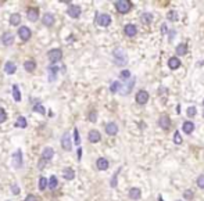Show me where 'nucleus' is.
I'll use <instances>...</instances> for the list:
<instances>
[{
	"label": "nucleus",
	"instance_id": "nucleus-30",
	"mask_svg": "<svg viewBox=\"0 0 204 201\" xmlns=\"http://www.w3.org/2000/svg\"><path fill=\"white\" fill-rule=\"evenodd\" d=\"M33 112H39L40 115H45L46 114V108L43 107V104H40V103H38V104H33V108H32Z\"/></svg>",
	"mask_w": 204,
	"mask_h": 201
},
{
	"label": "nucleus",
	"instance_id": "nucleus-48",
	"mask_svg": "<svg viewBox=\"0 0 204 201\" xmlns=\"http://www.w3.org/2000/svg\"><path fill=\"white\" fill-rule=\"evenodd\" d=\"M45 165H46V161H45V160H42V158H40L39 164H38V168H39V169H42L43 166H45Z\"/></svg>",
	"mask_w": 204,
	"mask_h": 201
},
{
	"label": "nucleus",
	"instance_id": "nucleus-19",
	"mask_svg": "<svg viewBox=\"0 0 204 201\" xmlns=\"http://www.w3.org/2000/svg\"><path fill=\"white\" fill-rule=\"evenodd\" d=\"M63 178L65 179V180H72V179L75 178V171H74L72 168H69V166L64 168L63 169Z\"/></svg>",
	"mask_w": 204,
	"mask_h": 201
},
{
	"label": "nucleus",
	"instance_id": "nucleus-49",
	"mask_svg": "<svg viewBox=\"0 0 204 201\" xmlns=\"http://www.w3.org/2000/svg\"><path fill=\"white\" fill-rule=\"evenodd\" d=\"M81 157H82V148H78V160L81 161Z\"/></svg>",
	"mask_w": 204,
	"mask_h": 201
},
{
	"label": "nucleus",
	"instance_id": "nucleus-44",
	"mask_svg": "<svg viewBox=\"0 0 204 201\" xmlns=\"http://www.w3.org/2000/svg\"><path fill=\"white\" fill-rule=\"evenodd\" d=\"M196 112H197L196 107H189V108H188V115L189 117H194V115H196Z\"/></svg>",
	"mask_w": 204,
	"mask_h": 201
},
{
	"label": "nucleus",
	"instance_id": "nucleus-4",
	"mask_svg": "<svg viewBox=\"0 0 204 201\" xmlns=\"http://www.w3.org/2000/svg\"><path fill=\"white\" fill-rule=\"evenodd\" d=\"M96 24L99 25V27H109L110 24H111V17L109 15V14H99L97 15V18H96Z\"/></svg>",
	"mask_w": 204,
	"mask_h": 201
},
{
	"label": "nucleus",
	"instance_id": "nucleus-31",
	"mask_svg": "<svg viewBox=\"0 0 204 201\" xmlns=\"http://www.w3.org/2000/svg\"><path fill=\"white\" fill-rule=\"evenodd\" d=\"M57 71H59V67H50V68H49V81H50V82L56 81Z\"/></svg>",
	"mask_w": 204,
	"mask_h": 201
},
{
	"label": "nucleus",
	"instance_id": "nucleus-9",
	"mask_svg": "<svg viewBox=\"0 0 204 201\" xmlns=\"http://www.w3.org/2000/svg\"><path fill=\"white\" fill-rule=\"evenodd\" d=\"M13 165L14 168H21L22 166V151H21V148H18L13 154Z\"/></svg>",
	"mask_w": 204,
	"mask_h": 201
},
{
	"label": "nucleus",
	"instance_id": "nucleus-22",
	"mask_svg": "<svg viewBox=\"0 0 204 201\" xmlns=\"http://www.w3.org/2000/svg\"><path fill=\"white\" fill-rule=\"evenodd\" d=\"M168 67L171 69H176L181 67V60L178 57H171V58L168 60Z\"/></svg>",
	"mask_w": 204,
	"mask_h": 201
},
{
	"label": "nucleus",
	"instance_id": "nucleus-26",
	"mask_svg": "<svg viewBox=\"0 0 204 201\" xmlns=\"http://www.w3.org/2000/svg\"><path fill=\"white\" fill-rule=\"evenodd\" d=\"M57 186H59V179H57L56 175H52L49 179V189L50 190H56Z\"/></svg>",
	"mask_w": 204,
	"mask_h": 201
},
{
	"label": "nucleus",
	"instance_id": "nucleus-25",
	"mask_svg": "<svg viewBox=\"0 0 204 201\" xmlns=\"http://www.w3.org/2000/svg\"><path fill=\"white\" fill-rule=\"evenodd\" d=\"M21 22V15L18 13H14L11 14L10 17V25H13V27H18Z\"/></svg>",
	"mask_w": 204,
	"mask_h": 201
},
{
	"label": "nucleus",
	"instance_id": "nucleus-3",
	"mask_svg": "<svg viewBox=\"0 0 204 201\" xmlns=\"http://www.w3.org/2000/svg\"><path fill=\"white\" fill-rule=\"evenodd\" d=\"M47 57H49L50 63H59L60 60L63 58V50L61 49H52L50 51H47Z\"/></svg>",
	"mask_w": 204,
	"mask_h": 201
},
{
	"label": "nucleus",
	"instance_id": "nucleus-12",
	"mask_svg": "<svg viewBox=\"0 0 204 201\" xmlns=\"http://www.w3.org/2000/svg\"><path fill=\"white\" fill-rule=\"evenodd\" d=\"M88 139H89L90 143H99L102 140V135H100L99 130H96V129H92L89 133H88Z\"/></svg>",
	"mask_w": 204,
	"mask_h": 201
},
{
	"label": "nucleus",
	"instance_id": "nucleus-7",
	"mask_svg": "<svg viewBox=\"0 0 204 201\" xmlns=\"http://www.w3.org/2000/svg\"><path fill=\"white\" fill-rule=\"evenodd\" d=\"M26 17H28V20L31 22H36L39 20V10H38L36 7H29L26 10Z\"/></svg>",
	"mask_w": 204,
	"mask_h": 201
},
{
	"label": "nucleus",
	"instance_id": "nucleus-34",
	"mask_svg": "<svg viewBox=\"0 0 204 201\" xmlns=\"http://www.w3.org/2000/svg\"><path fill=\"white\" fill-rule=\"evenodd\" d=\"M122 87H121V83L119 82H112L111 83V86H110V92L111 93H117V92H119Z\"/></svg>",
	"mask_w": 204,
	"mask_h": 201
},
{
	"label": "nucleus",
	"instance_id": "nucleus-35",
	"mask_svg": "<svg viewBox=\"0 0 204 201\" xmlns=\"http://www.w3.org/2000/svg\"><path fill=\"white\" fill-rule=\"evenodd\" d=\"M152 21H153L152 14H143V15H142V22L143 24H150Z\"/></svg>",
	"mask_w": 204,
	"mask_h": 201
},
{
	"label": "nucleus",
	"instance_id": "nucleus-37",
	"mask_svg": "<svg viewBox=\"0 0 204 201\" xmlns=\"http://www.w3.org/2000/svg\"><path fill=\"white\" fill-rule=\"evenodd\" d=\"M6 119H7V114H6V111H4L2 107H0V124H3V122H6Z\"/></svg>",
	"mask_w": 204,
	"mask_h": 201
},
{
	"label": "nucleus",
	"instance_id": "nucleus-14",
	"mask_svg": "<svg viewBox=\"0 0 204 201\" xmlns=\"http://www.w3.org/2000/svg\"><path fill=\"white\" fill-rule=\"evenodd\" d=\"M158 125L161 126L162 129H169L171 128V119H169V117L168 115H161L160 118H158Z\"/></svg>",
	"mask_w": 204,
	"mask_h": 201
},
{
	"label": "nucleus",
	"instance_id": "nucleus-41",
	"mask_svg": "<svg viewBox=\"0 0 204 201\" xmlns=\"http://www.w3.org/2000/svg\"><path fill=\"white\" fill-rule=\"evenodd\" d=\"M119 76H121V79H128V78H129V76H131V72H129V71H128V69H124V71H122V72H121V75H119Z\"/></svg>",
	"mask_w": 204,
	"mask_h": 201
},
{
	"label": "nucleus",
	"instance_id": "nucleus-42",
	"mask_svg": "<svg viewBox=\"0 0 204 201\" xmlns=\"http://www.w3.org/2000/svg\"><path fill=\"white\" fill-rule=\"evenodd\" d=\"M119 171H121V169H118V171H117V173H115L114 176H112V179H111V183H110V185H111V187H115V186H117V176H118Z\"/></svg>",
	"mask_w": 204,
	"mask_h": 201
},
{
	"label": "nucleus",
	"instance_id": "nucleus-2",
	"mask_svg": "<svg viewBox=\"0 0 204 201\" xmlns=\"http://www.w3.org/2000/svg\"><path fill=\"white\" fill-rule=\"evenodd\" d=\"M114 4H115L117 11L121 13V14H126L132 8V3H131V2H128V0H118V2H115Z\"/></svg>",
	"mask_w": 204,
	"mask_h": 201
},
{
	"label": "nucleus",
	"instance_id": "nucleus-18",
	"mask_svg": "<svg viewBox=\"0 0 204 201\" xmlns=\"http://www.w3.org/2000/svg\"><path fill=\"white\" fill-rule=\"evenodd\" d=\"M109 160L103 158V157H100L97 161H96V166H97V169L99 171H107L109 169Z\"/></svg>",
	"mask_w": 204,
	"mask_h": 201
},
{
	"label": "nucleus",
	"instance_id": "nucleus-10",
	"mask_svg": "<svg viewBox=\"0 0 204 201\" xmlns=\"http://www.w3.org/2000/svg\"><path fill=\"white\" fill-rule=\"evenodd\" d=\"M124 33H125L128 38H133V36H136V33H138V28H136V25H133V24H128V25H125V28H124Z\"/></svg>",
	"mask_w": 204,
	"mask_h": 201
},
{
	"label": "nucleus",
	"instance_id": "nucleus-24",
	"mask_svg": "<svg viewBox=\"0 0 204 201\" xmlns=\"http://www.w3.org/2000/svg\"><path fill=\"white\" fill-rule=\"evenodd\" d=\"M182 129H183L185 133L190 135V133L194 130V124L192 121H186V122H183V126H182Z\"/></svg>",
	"mask_w": 204,
	"mask_h": 201
},
{
	"label": "nucleus",
	"instance_id": "nucleus-32",
	"mask_svg": "<svg viewBox=\"0 0 204 201\" xmlns=\"http://www.w3.org/2000/svg\"><path fill=\"white\" fill-rule=\"evenodd\" d=\"M186 51H188V46L185 43H181L176 46V54L178 56H183V54H186Z\"/></svg>",
	"mask_w": 204,
	"mask_h": 201
},
{
	"label": "nucleus",
	"instance_id": "nucleus-28",
	"mask_svg": "<svg viewBox=\"0 0 204 201\" xmlns=\"http://www.w3.org/2000/svg\"><path fill=\"white\" fill-rule=\"evenodd\" d=\"M15 126L17 128H21V129H25L28 126V122H26L25 117H18L17 118V122H15Z\"/></svg>",
	"mask_w": 204,
	"mask_h": 201
},
{
	"label": "nucleus",
	"instance_id": "nucleus-45",
	"mask_svg": "<svg viewBox=\"0 0 204 201\" xmlns=\"http://www.w3.org/2000/svg\"><path fill=\"white\" fill-rule=\"evenodd\" d=\"M89 121L90 122H96V121H97V114H96V111H92L89 114Z\"/></svg>",
	"mask_w": 204,
	"mask_h": 201
},
{
	"label": "nucleus",
	"instance_id": "nucleus-13",
	"mask_svg": "<svg viewBox=\"0 0 204 201\" xmlns=\"http://www.w3.org/2000/svg\"><path fill=\"white\" fill-rule=\"evenodd\" d=\"M2 43L4 46H11L14 43V35L11 32H4L2 35Z\"/></svg>",
	"mask_w": 204,
	"mask_h": 201
},
{
	"label": "nucleus",
	"instance_id": "nucleus-8",
	"mask_svg": "<svg viewBox=\"0 0 204 201\" xmlns=\"http://www.w3.org/2000/svg\"><path fill=\"white\" fill-rule=\"evenodd\" d=\"M135 100H136V103H138V104L143 106V104H146V103L149 101V93L146 92V90H139V92L136 93Z\"/></svg>",
	"mask_w": 204,
	"mask_h": 201
},
{
	"label": "nucleus",
	"instance_id": "nucleus-27",
	"mask_svg": "<svg viewBox=\"0 0 204 201\" xmlns=\"http://www.w3.org/2000/svg\"><path fill=\"white\" fill-rule=\"evenodd\" d=\"M133 85H135V79L128 81V83H126V86H124V87H122V89H121V93H122V94H128V93L132 90V87H133Z\"/></svg>",
	"mask_w": 204,
	"mask_h": 201
},
{
	"label": "nucleus",
	"instance_id": "nucleus-51",
	"mask_svg": "<svg viewBox=\"0 0 204 201\" xmlns=\"http://www.w3.org/2000/svg\"><path fill=\"white\" fill-rule=\"evenodd\" d=\"M203 117H204V111H203Z\"/></svg>",
	"mask_w": 204,
	"mask_h": 201
},
{
	"label": "nucleus",
	"instance_id": "nucleus-16",
	"mask_svg": "<svg viewBox=\"0 0 204 201\" xmlns=\"http://www.w3.org/2000/svg\"><path fill=\"white\" fill-rule=\"evenodd\" d=\"M105 133L110 136H114L118 133V126L115 122H109L107 125H105Z\"/></svg>",
	"mask_w": 204,
	"mask_h": 201
},
{
	"label": "nucleus",
	"instance_id": "nucleus-36",
	"mask_svg": "<svg viewBox=\"0 0 204 201\" xmlns=\"http://www.w3.org/2000/svg\"><path fill=\"white\" fill-rule=\"evenodd\" d=\"M174 142L176 143V144H181V143H182V136H181V133H179L178 130H176L175 135H174Z\"/></svg>",
	"mask_w": 204,
	"mask_h": 201
},
{
	"label": "nucleus",
	"instance_id": "nucleus-15",
	"mask_svg": "<svg viewBox=\"0 0 204 201\" xmlns=\"http://www.w3.org/2000/svg\"><path fill=\"white\" fill-rule=\"evenodd\" d=\"M54 15L52 13H46L45 15L42 17V24L45 27H53V24H54Z\"/></svg>",
	"mask_w": 204,
	"mask_h": 201
},
{
	"label": "nucleus",
	"instance_id": "nucleus-38",
	"mask_svg": "<svg viewBox=\"0 0 204 201\" xmlns=\"http://www.w3.org/2000/svg\"><path fill=\"white\" fill-rule=\"evenodd\" d=\"M74 142H75L76 146H79V143H81V139H79V133H78V129H74Z\"/></svg>",
	"mask_w": 204,
	"mask_h": 201
},
{
	"label": "nucleus",
	"instance_id": "nucleus-43",
	"mask_svg": "<svg viewBox=\"0 0 204 201\" xmlns=\"http://www.w3.org/2000/svg\"><path fill=\"white\" fill-rule=\"evenodd\" d=\"M11 190H13V194H20V187H18V185L17 183H13L11 185Z\"/></svg>",
	"mask_w": 204,
	"mask_h": 201
},
{
	"label": "nucleus",
	"instance_id": "nucleus-50",
	"mask_svg": "<svg viewBox=\"0 0 204 201\" xmlns=\"http://www.w3.org/2000/svg\"><path fill=\"white\" fill-rule=\"evenodd\" d=\"M158 201H164V200H162V197H161V196H160V197H158Z\"/></svg>",
	"mask_w": 204,
	"mask_h": 201
},
{
	"label": "nucleus",
	"instance_id": "nucleus-39",
	"mask_svg": "<svg viewBox=\"0 0 204 201\" xmlns=\"http://www.w3.org/2000/svg\"><path fill=\"white\" fill-rule=\"evenodd\" d=\"M183 197L186 198V200H192V198L194 197L193 191H192V190H185V193H183Z\"/></svg>",
	"mask_w": 204,
	"mask_h": 201
},
{
	"label": "nucleus",
	"instance_id": "nucleus-40",
	"mask_svg": "<svg viewBox=\"0 0 204 201\" xmlns=\"http://www.w3.org/2000/svg\"><path fill=\"white\" fill-rule=\"evenodd\" d=\"M197 186L200 189H204V175H200L197 178Z\"/></svg>",
	"mask_w": 204,
	"mask_h": 201
},
{
	"label": "nucleus",
	"instance_id": "nucleus-17",
	"mask_svg": "<svg viewBox=\"0 0 204 201\" xmlns=\"http://www.w3.org/2000/svg\"><path fill=\"white\" fill-rule=\"evenodd\" d=\"M53 155H54V150H53L52 147H46V148H45V150L42 151V157H40V158L45 160L46 162H49L50 160L53 158Z\"/></svg>",
	"mask_w": 204,
	"mask_h": 201
},
{
	"label": "nucleus",
	"instance_id": "nucleus-20",
	"mask_svg": "<svg viewBox=\"0 0 204 201\" xmlns=\"http://www.w3.org/2000/svg\"><path fill=\"white\" fill-rule=\"evenodd\" d=\"M24 69H25L26 72H33L35 69H36V63H35V60H26L25 63H24Z\"/></svg>",
	"mask_w": 204,
	"mask_h": 201
},
{
	"label": "nucleus",
	"instance_id": "nucleus-5",
	"mask_svg": "<svg viewBox=\"0 0 204 201\" xmlns=\"http://www.w3.org/2000/svg\"><path fill=\"white\" fill-rule=\"evenodd\" d=\"M61 147L65 151H71L72 150V143H71V135L68 132H65L61 137Z\"/></svg>",
	"mask_w": 204,
	"mask_h": 201
},
{
	"label": "nucleus",
	"instance_id": "nucleus-29",
	"mask_svg": "<svg viewBox=\"0 0 204 201\" xmlns=\"http://www.w3.org/2000/svg\"><path fill=\"white\" fill-rule=\"evenodd\" d=\"M47 186H49V180H47L45 176H40V178H39V183H38V187H39V190L43 191L47 187Z\"/></svg>",
	"mask_w": 204,
	"mask_h": 201
},
{
	"label": "nucleus",
	"instance_id": "nucleus-23",
	"mask_svg": "<svg viewBox=\"0 0 204 201\" xmlns=\"http://www.w3.org/2000/svg\"><path fill=\"white\" fill-rule=\"evenodd\" d=\"M140 197H142L140 189H138V187H132L131 190H129V198H132V200H139Z\"/></svg>",
	"mask_w": 204,
	"mask_h": 201
},
{
	"label": "nucleus",
	"instance_id": "nucleus-11",
	"mask_svg": "<svg viewBox=\"0 0 204 201\" xmlns=\"http://www.w3.org/2000/svg\"><path fill=\"white\" fill-rule=\"evenodd\" d=\"M67 14H68L71 18H78L81 15V7L76 6V4H72V6L68 7V10H67Z\"/></svg>",
	"mask_w": 204,
	"mask_h": 201
},
{
	"label": "nucleus",
	"instance_id": "nucleus-33",
	"mask_svg": "<svg viewBox=\"0 0 204 201\" xmlns=\"http://www.w3.org/2000/svg\"><path fill=\"white\" fill-rule=\"evenodd\" d=\"M13 97L15 101H21V92H20V87L17 85L13 86Z\"/></svg>",
	"mask_w": 204,
	"mask_h": 201
},
{
	"label": "nucleus",
	"instance_id": "nucleus-21",
	"mask_svg": "<svg viewBox=\"0 0 204 201\" xmlns=\"http://www.w3.org/2000/svg\"><path fill=\"white\" fill-rule=\"evenodd\" d=\"M15 71H17V65L13 61H7V63L4 64V72H6L7 75H13Z\"/></svg>",
	"mask_w": 204,
	"mask_h": 201
},
{
	"label": "nucleus",
	"instance_id": "nucleus-47",
	"mask_svg": "<svg viewBox=\"0 0 204 201\" xmlns=\"http://www.w3.org/2000/svg\"><path fill=\"white\" fill-rule=\"evenodd\" d=\"M24 201H38V197L35 194H28Z\"/></svg>",
	"mask_w": 204,
	"mask_h": 201
},
{
	"label": "nucleus",
	"instance_id": "nucleus-46",
	"mask_svg": "<svg viewBox=\"0 0 204 201\" xmlns=\"http://www.w3.org/2000/svg\"><path fill=\"white\" fill-rule=\"evenodd\" d=\"M176 18H178V17H176V11H171V13H168V20L175 21Z\"/></svg>",
	"mask_w": 204,
	"mask_h": 201
},
{
	"label": "nucleus",
	"instance_id": "nucleus-6",
	"mask_svg": "<svg viewBox=\"0 0 204 201\" xmlns=\"http://www.w3.org/2000/svg\"><path fill=\"white\" fill-rule=\"evenodd\" d=\"M18 36H20V39L22 40V42H26V40H29L31 36H32V32H31V29L28 27H20L18 28Z\"/></svg>",
	"mask_w": 204,
	"mask_h": 201
},
{
	"label": "nucleus",
	"instance_id": "nucleus-1",
	"mask_svg": "<svg viewBox=\"0 0 204 201\" xmlns=\"http://www.w3.org/2000/svg\"><path fill=\"white\" fill-rule=\"evenodd\" d=\"M112 57H114V63L117 64V65H119V67L125 65V64L128 63V56H126L125 51H124L122 49H119V47L114 50Z\"/></svg>",
	"mask_w": 204,
	"mask_h": 201
}]
</instances>
